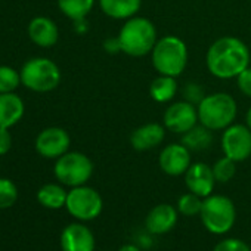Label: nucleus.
Masks as SVG:
<instances>
[{"mask_svg":"<svg viewBox=\"0 0 251 251\" xmlns=\"http://www.w3.org/2000/svg\"><path fill=\"white\" fill-rule=\"evenodd\" d=\"M248 46L238 37L223 36L214 40L205 55V65L211 75L220 80L236 78L250 67Z\"/></svg>","mask_w":251,"mask_h":251,"instance_id":"f257e3e1","label":"nucleus"},{"mask_svg":"<svg viewBox=\"0 0 251 251\" xmlns=\"http://www.w3.org/2000/svg\"><path fill=\"white\" fill-rule=\"evenodd\" d=\"M117 37L121 52L132 58H141L151 53L158 40L154 23L138 15L126 20Z\"/></svg>","mask_w":251,"mask_h":251,"instance_id":"f03ea898","label":"nucleus"},{"mask_svg":"<svg viewBox=\"0 0 251 251\" xmlns=\"http://www.w3.org/2000/svg\"><path fill=\"white\" fill-rule=\"evenodd\" d=\"M198 120L202 126L213 132H220L235 123L238 103L235 98L225 92L205 95L197 105Z\"/></svg>","mask_w":251,"mask_h":251,"instance_id":"7ed1b4c3","label":"nucleus"},{"mask_svg":"<svg viewBox=\"0 0 251 251\" xmlns=\"http://www.w3.org/2000/svg\"><path fill=\"white\" fill-rule=\"evenodd\" d=\"M188 59V46L177 36H164L158 39L151 52L152 67L163 75L179 77L185 71Z\"/></svg>","mask_w":251,"mask_h":251,"instance_id":"20e7f679","label":"nucleus"},{"mask_svg":"<svg viewBox=\"0 0 251 251\" xmlns=\"http://www.w3.org/2000/svg\"><path fill=\"white\" fill-rule=\"evenodd\" d=\"M201 220L204 227L214 233L223 235L232 229L236 220V208L230 198L225 195H208L202 201Z\"/></svg>","mask_w":251,"mask_h":251,"instance_id":"39448f33","label":"nucleus"},{"mask_svg":"<svg viewBox=\"0 0 251 251\" xmlns=\"http://www.w3.org/2000/svg\"><path fill=\"white\" fill-rule=\"evenodd\" d=\"M21 84L39 93H46L61 83V70L49 58L28 59L21 68Z\"/></svg>","mask_w":251,"mask_h":251,"instance_id":"423d86ee","label":"nucleus"},{"mask_svg":"<svg viewBox=\"0 0 251 251\" xmlns=\"http://www.w3.org/2000/svg\"><path fill=\"white\" fill-rule=\"evenodd\" d=\"M53 173L59 180V183L65 186L70 188L81 186L86 185V182L92 177L93 163L83 152L68 151L56 160Z\"/></svg>","mask_w":251,"mask_h":251,"instance_id":"0eeeda50","label":"nucleus"},{"mask_svg":"<svg viewBox=\"0 0 251 251\" xmlns=\"http://www.w3.org/2000/svg\"><path fill=\"white\" fill-rule=\"evenodd\" d=\"M65 207L74 219L86 222L93 220L100 214L103 201L96 189L81 185L71 188L67 195Z\"/></svg>","mask_w":251,"mask_h":251,"instance_id":"6e6552de","label":"nucleus"},{"mask_svg":"<svg viewBox=\"0 0 251 251\" xmlns=\"http://www.w3.org/2000/svg\"><path fill=\"white\" fill-rule=\"evenodd\" d=\"M220 147L223 155L236 163L245 161L251 157V130L247 124H230L222 130Z\"/></svg>","mask_w":251,"mask_h":251,"instance_id":"1a4fd4ad","label":"nucleus"},{"mask_svg":"<svg viewBox=\"0 0 251 251\" xmlns=\"http://www.w3.org/2000/svg\"><path fill=\"white\" fill-rule=\"evenodd\" d=\"M198 109L188 100H177L167 106L163 115L166 129L176 135H183L198 124Z\"/></svg>","mask_w":251,"mask_h":251,"instance_id":"9d476101","label":"nucleus"},{"mask_svg":"<svg viewBox=\"0 0 251 251\" xmlns=\"http://www.w3.org/2000/svg\"><path fill=\"white\" fill-rule=\"evenodd\" d=\"M70 145L71 138L62 127H48L36 138V151L45 158L58 160L61 155L68 152Z\"/></svg>","mask_w":251,"mask_h":251,"instance_id":"9b49d317","label":"nucleus"},{"mask_svg":"<svg viewBox=\"0 0 251 251\" xmlns=\"http://www.w3.org/2000/svg\"><path fill=\"white\" fill-rule=\"evenodd\" d=\"M160 169L169 176H180L185 175L191 161V151L180 142V144H170L163 148L158 157Z\"/></svg>","mask_w":251,"mask_h":251,"instance_id":"f8f14e48","label":"nucleus"},{"mask_svg":"<svg viewBox=\"0 0 251 251\" xmlns=\"http://www.w3.org/2000/svg\"><path fill=\"white\" fill-rule=\"evenodd\" d=\"M216 177L213 167L205 163H192L185 173V185L189 192L205 198L213 194Z\"/></svg>","mask_w":251,"mask_h":251,"instance_id":"ddd939ff","label":"nucleus"},{"mask_svg":"<svg viewBox=\"0 0 251 251\" xmlns=\"http://www.w3.org/2000/svg\"><path fill=\"white\" fill-rule=\"evenodd\" d=\"M166 126L160 123H147L139 126L130 135V145L133 150L144 152L160 147L166 139Z\"/></svg>","mask_w":251,"mask_h":251,"instance_id":"4468645a","label":"nucleus"},{"mask_svg":"<svg viewBox=\"0 0 251 251\" xmlns=\"http://www.w3.org/2000/svg\"><path fill=\"white\" fill-rule=\"evenodd\" d=\"M62 251H95V236L83 223H71L61 233Z\"/></svg>","mask_w":251,"mask_h":251,"instance_id":"2eb2a0df","label":"nucleus"},{"mask_svg":"<svg viewBox=\"0 0 251 251\" xmlns=\"http://www.w3.org/2000/svg\"><path fill=\"white\" fill-rule=\"evenodd\" d=\"M177 223V208L170 204L155 205L147 216V229L154 235H164L170 232Z\"/></svg>","mask_w":251,"mask_h":251,"instance_id":"dca6fc26","label":"nucleus"},{"mask_svg":"<svg viewBox=\"0 0 251 251\" xmlns=\"http://www.w3.org/2000/svg\"><path fill=\"white\" fill-rule=\"evenodd\" d=\"M28 37L40 48H50L59 39L58 25L46 17H36L28 24Z\"/></svg>","mask_w":251,"mask_h":251,"instance_id":"f3484780","label":"nucleus"},{"mask_svg":"<svg viewBox=\"0 0 251 251\" xmlns=\"http://www.w3.org/2000/svg\"><path fill=\"white\" fill-rule=\"evenodd\" d=\"M25 106L23 99L11 93H0V127H12L24 115Z\"/></svg>","mask_w":251,"mask_h":251,"instance_id":"a211bd4d","label":"nucleus"},{"mask_svg":"<svg viewBox=\"0 0 251 251\" xmlns=\"http://www.w3.org/2000/svg\"><path fill=\"white\" fill-rule=\"evenodd\" d=\"M102 12L112 20H129L136 17L142 0H98Z\"/></svg>","mask_w":251,"mask_h":251,"instance_id":"6ab92c4d","label":"nucleus"},{"mask_svg":"<svg viewBox=\"0 0 251 251\" xmlns=\"http://www.w3.org/2000/svg\"><path fill=\"white\" fill-rule=\"evenodd\" d=\"M177 92L179 84L176 81V77L158 74V77L154 78L150 84V96L158 103H167L173 100Z\"/></svg>","mask_w":251,"mask_h":251,"instance_id":"aec40b11","label":"nucleus"},{"mask_svg":"<svg viewBox=\"0 0 251 251\" xmlns=\"http://www.w3.org/2000/svg\"><path fill=\"white\" fill-rule=\"evenodd\" d=\"M182 144L192 151H205L213 144V130L207 129L202 124H197L195 127L182 135Z\"/></svg>","mask_w":251,"mask_h":251,"instance_id":"412c9836","label":"nucleus"},{"mask_svg":"<svg viewBox=\"0 0 251 251\" xmlns=\"http://www.w3.org/2000/svg\"><path fill=\"white\" fill-rule=\"evenodd\" d=\"M68 192L56 183H48L42 186L37 192V201L50 210H58L61 207H65Z\"/></svg>","mask_w":251,"mask_h":251,"instance_id":"4be33fe9","label":"nucleus"},{"mask_svg":"<svg viewBox=\"0 0 251 251\" xmlns=\"http://www.w3.org/2000/svg\"><path fill=\"white\" fill-rule=\"evenodd\" d=\"M95 6V0H58L59 11L70 20L86 18Z\"/></svg>","mask_w":251,"mask_h":251,"instance_id":"5701e85b","label":"nucleus"},{"mask_svg":"<svg viewBox=\"0 0 251 251\" xmlns=\"http://www.w3.org/2000/svg\"><path fill=\"white\" fill-rule=\"evenodd\" d=\"M202 201H204V198L198 197L194 192H188V194H183L177 200V207L176 208L183 216H197V214L201 213Z\"/></svg>","mask_w":251,"mask_h":251,"instance_id":"b1692460","label":"nucleus"},{"mask_svg":"<svg viewBox=\"0 0 251 251\" xmlns=\"http://www.w3.org/2000/svg\"><path fill=\"white\" fill-rule=\"evenodd\" d=\"M213 173H214V177H216V182H220V183H226L229 182L235 173H236V161H233L232 158L223 155L222 158H219L214 166H213Z\"/></svg>","mask_w":251,"mask_h":251,"instance_id":"393cba45","label":"nucleus"},{"mask_svg":"<svg viewBox=\"0 0 251 251\" xmlns=\"http://www.w3.org/2000/svg\"><path fill=\"white\" fill-rule=\"evenodd\" d=\"M21 83V74L8 65L0 67V93H11Z\"/></svg>","mask_w":251,"mask_h":251,"instance_id":"a878e982","label":"nucleus"},{"mask_svg":"<svg viewBox=\"0 0 251 251\" xmlns=\"http://www.w3.org/2000/svg\"><path fill=\"white\" fill-rule=\"evenodd\" d=\"M18 200L17 185L5 177H0V210L11 208Z\"/></svg>","mask_w":251,"mask_h":251,"instance_id":"bb28decb","label":"nucleus"},{"mask_svg":"<svg viewBox=\"0 0 251 251\" xmlns=\"http://www.w3.org/2000/svg\"><path fill=\"white\" fill-rule=\"evenodd\" d=\"M213 251H251V248L238 238H226L220 241Z\"/></svg>","mask_w":251,"mask_h":251,"instance_id":"cd10ccee","label":"nucleus"},{"mask_svg":"<svg viewBox=\"0 0 251 251\" xmlns=\"http://www.w3.org/2000/svg\"><path fill=\"white\" fill-rule=\"evenodd\" d=\"M182 93H183V99L188 100V102H191V103H194V105H198L202 100V98L205 96L204 95V90L197 83H188L183 87V92Z\"/></svg>","mask_w":251,"mask_h":251,"instance_id":"c85d7f7f","label":"nucleus"},{"mask_svg":"<svg viewBox=\"0 0 251 251\" xmlns=\"http://www.w3.org/2000/svg\"><path fill=\"white\" fill-rule=\"evenodd\" d=\"M238 89L247 98H251V67H247L238 77H236Z\"/></svg>","mask_w":251,"mask_h":251,"instance_id":"c756f323","label":"nucleus"},{"mask_svg":"<svg viewBox=\"0 0 251 251\" xmlns=\"http://www.w3.org/2000/svg\"><path fill=\"white\" fill-rule=\"evenodd\" d=\"M11 147H12V136L9 133V129L0 127V155L8 154Z\"/></svg>","mask_w":251,"mask_h":251,"instance_id":"7c9ffc66","label":"nucleus"},{"mask_svg":"<svg viewBox=\"0 0 251 251\" xmlns=\"http://www.w3.org/2000/svg\"><path fill=\"white\" fill-rule=\"evenodd\" d=\"M103 49H105L108 53H118V52H121L118 37H109V39H106V40L103 42Z\"/></svg>","mask_w":251,"mask_h":251,"instance_id":"2f4dec72","label":"nucleus"},{"mask_svg":"<svg viewBox=\"0 0 251 251\" xmlns=\"http://www.w3.org/2000/svg\"><path fill=\"white\" fill-rule=\"evenodd\" d=\"M74 24H75V31H78V33H84V31L87 30L86 18H83V20H77V21H74Z\"/></svg>","mask_w":251,"mask_h":251,"instance_id":"473e14b6","label":"nucleus"},{"mask_svg":"<svg viewBox=\"0 0 251 251\" xmlns=\"http://www.w3.org/2000/svg\"><path fill=\"white\" fill-rule=\"evenodd\" d=\"M118 251H141V250L136 245H133V244H126L121 248H118Z\"/></svg>","mask_w":251,"mask_h":251,"instance_id":"72a5a7b5","label":"nucleus"},{"mask_svg":"<svg viewBox=\"0 0 251 251\" xmlns=\"http://www.w3.org/2000/svg\"><path fill=\"white\" fill-rule=\"evenodd\" d=\"M245 124L250 127V130H251V106L248 108V111H247V114H245Z\"/></svg>","mask_w":251,"mask_h":251,"instance_id":"f704fd0d","label":"nucleus"}]
</instances>
